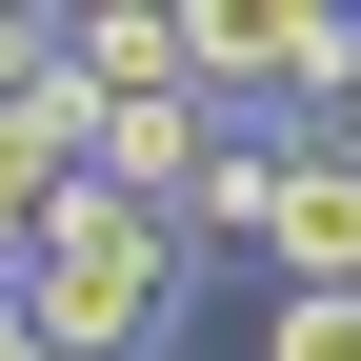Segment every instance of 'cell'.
Segmentation results:
<instances>
[{"label": "cell", "instance_id": "cell-1", "mask_svg": "<svg viewBox=\"0 0 361 361\" xmlns=\"http://www.w3.org/2000/svg\"><path fill=\"white\" fill-rule=\"evenodd\" d=\"M180 221L141 201H101V180H61L40 201V241H20V322L61 341V361H180Z\"/></svg>", "mask_w": 361, "mask_h": 361}, {"label": "cell", "instance_id": "cell-2", "mask_svg": "<svg viewBox=\"0 0 361 361\" xmlns=\"http://www.w3.org/2000/svg\"><path fill=\"white\" fill-rule=\"evenodd\" d=\"M261 261H281L301 301H361V141H301L281 161V241Z\"/></svg>", "mask_w": 361, "mask_h": 361}, {"label": "cell", "instance_id": "cell-3", "mask_svg": "<svg viewBox=\"0 0 361 361\" xmlns=\"http://www.w3.org/2000/svg\"><path fill=\"white\" fill-rule=\"evenodd\" d=\"M80 101H180V0H101V20H61Z\"/></svg>", "mask_w": 361, "mask_h": 361}, {"label": "cell", "instance_id": "cell-4", "mask_svg": "<svg viewBox=\"0 0 361 361\" xmlns=\"http://www.w3.org/2000/svg\"><path fill=\"white\" fill-rule=\"evenodd\" d=\"M201 241H281V141H221L201 180H180V261Z\"/></svg>", "mask_w": 361, "mask_h": 361}, {"label": "cell", "instance_id": "cell-5", "mask_svg": "<svg viewBox=\"0 0 361 361\" xmlns=\"http://www.w3.org/2000/svg\"><path fill=\"white\" fill-rule=\"evenodd\" d=\"M40 80H61V20H40V0H0V101H40Z\"/></svg>", "mask_w": 361, "mask_h": 361}, {"label": "cell", "instance_id": "cell-6", "mask_svg": "<svg viewBox=\"0 0 361 361\" xmlns=\"http://www.w3.org/2000/svg\"><path fill=\"white\" fill-rule=\"evenodd\" d=\"M0 361H40V322H20V281H0Z\"/></svg>", "mask_w": 361, "mask_h": 361}]
</instances>
